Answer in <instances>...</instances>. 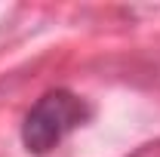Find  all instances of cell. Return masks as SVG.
<instances>
[{
  "label": "cell",
  "mask_w": 160,
  "mask_h": 157,
  "mask_svg": "<svg viewBox=\"0 0 160 157\" xmlns=\"http://www.w3.org/2000/svg\"><path fill=\"white\" fill-rule=\"evenodd\" d=\"M92 120V105L71 89H49L28 108L22 120V145L37 157H46L68 136Z\"/></svg>",
  "instance_id": "obj_1"
}]
</instances>
